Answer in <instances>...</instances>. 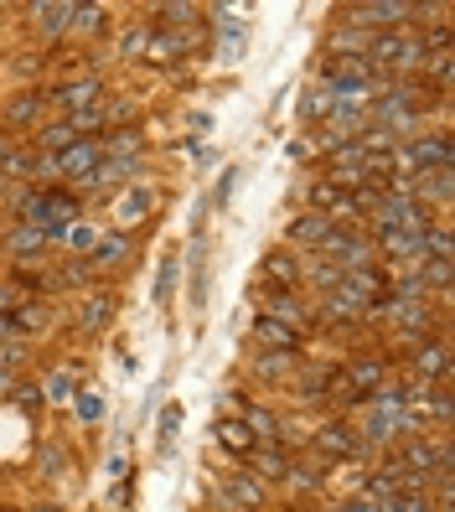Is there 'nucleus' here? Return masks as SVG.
Returning <instances> with one entry per match:
<instances>
[{"label":"nucleus","instance_id":"obj_1","mask_svg":"<svg viewBox=\"0 0 455 512\" xmlns=\"http://www.w3.org/2000/svg\"><path fill=\"white\" fill-rule=\"evenodd\" d=\"M419 6L414 0H342L331 6V26H347V32L378 37V32H399V26H414Z\"/></svg>","mask_w":455,"mask_h":512},{"label":"nucleus","instance_id":"obj_2","mask_svg":"<svg viewBox=\"0 0 455 512\" xmlns=\"http://www.w3.org/2000/svg\"><path fill=\"white\" fill-rule=\"evenodd\" d=\"M306 450L321 461V466H342V461H373V450L362 445L357 425L342 414H326L316 430H306Z\"/></svg>","mask_w":455,"mask_h":512},{"label":"nucleus","instance_id":"obj_3","mask_svg":"<svg viewBox=\"0 0 455 512\" xmlns=\"http://www.w3.org/2000/svg\"><path fill=\"white\" fill-rule=\"evenodd\" d=\"M440 166H455V140H450V130L440 125V130H424V135H414V140H404L399 150H393V176H424V171H440Z\"/></svg>","mask_w":455,"mask_h":512},{"label":"nucleus","instance_id":"obj_4","mask_svg":"<svg viewBox=\"0 0 455 512\" xmlns=\"http://www.w3.org/2000/svg\"><path fill=\"white\" fill-rule=\"evenodd\" d=\"M409 368V378H419V383H450V373H455V357H450V331L445 337H430V342H419V347H409V352H393V368Z\"/></svg>","mask_w":455,"mask_h":512},{"label":"nucleus","instance_id":"obj_5","mask_svg":"<svg viewBox=\"0 0 455 512\" xmlns=\"http://www.w3.org/2000/svg\"><path fill=\"white\" fill-rule=\"evenodd\" d=\"M337 378H342L347 394H357L362 404H368L378 388L393 378V357L388 352H357V357H347V363H337Z\"/></svg>","mask_w":455,"mask_h":512},{"label":"nucleus","instance_id":"obj_6","mask_svg":"<svg viewBox=\"0 0 455 512\" xmlns=\"http://www.w3.org/2000/svg\"><path fill=\"white\" fill-rule=\"evenodd\" d=\"M212 507L218 512H264L269 507V487L249 471H228L218 487H212Z\"/></svg>","mask_w":455,"mask_h":512},{"label":"nucleus","instance_id":"obj_7","mask_svg":"<svg viewBox=\"0 0 455 512\" xmlns=\"http://www.w3.org/2000/svg\"><path fill=\"white\" fill-rule=\"evenodd\" d=\"M331 388H337V363H311V357H300V368L290 378L285 394L300 404V409H326Z\"/></svg>","mask_w":455,"mask_h":512},{"label":"nucleus","instance_id":"obj_8","mask_svg":"<svg viewBox=\"0 0 455 512\" xmlns=\"http://www.w3.org/2000/svg\"><path fill=\"white\" fill-rule=\"evenodd\" d=\"M114 223H119V233H130V228H140V223H150L156 218V207H161V187L150 182V176H140V182H130L125 192H114Z\"/></svg>","mask_w":455,"mask_h":512},{"label":"nucleus","instance_id":"obj_9","mask_svg":"<svg viewBox=\"0 0 455 512\" xmlns=\"http://www.w3.org/2000/svg\"><path fill=\"white\" fill-rule=\"evenodd\" d=\"M47 109H52L47 83H37V88H16L11 99H0V130H6V135H16V130H37L42 119H47Z\"/></svg>","mask_w":455,"mask_h":512},{"label":"nucleus","instance_id":"obj_10","mask_svg":"<svg viewBox=\"0 0 455 512\" xmlns=\"http://www.w3.org/2000/svg\"><path fill=\"white\" fill-rule=\"evenodd\" d=\"M21 16H26V26H32L37 47H47V52H57V42H63L68 26H73L68 0H32V6H21Z\"/></svg>","mask_w":455,"mask_h":512},{"label":"nucleus","instance_id":"obj_11","mask_svg":"<svg viewBox=\"0 0 455 512\" xmlns=\"http://www.w3.org/2000/svg\"><path fill=\"white\" fill-rule=\"evenodd\" d=\"M114 311H119V290L114 285H94L78 295V311H73V331L78 337H99V331L114 326Z\"/></svg>","mask_w":455,"mask_h":512},{"label":"nucleus","instance_id":"obj_12","mask_svg":"<svg viewBox=\"0 0 455 512\" xmlns=\"http://www.w3.org/2000/svg\"><path fill=\"white\" fill-rule=\"evenodd\" d=\"M47 249H52V233L37 228V223H6L0 228V254L11 264H37V259H47Z\"/></svg>","mask_w":455,"mask_h":512},{"label":"nucleus","instance_id":"obj_13","mask_svg":"<svg viewBox=\"0 0 455 512\" xmlns=\"http://www.w3.org/2000/svg\"><path fill=\"white\" fill-rule=\"evenodd\" d=\"M254 295H259V306H264L259 316L285 321V326H295V331L311 326V295H306V290H269V285H259Z\"/></svg>","mask_w":455,"mask_h":512},{"label":"nucleus","instance_id":"obj_14","mask_svg":"<svg viewBox=\"0 0 455 512\" xmlns=\"http://www.w3.org/2000/svg\"><path fill=\"white\" fill-rule=\"evenodd\" d=\"M47 99H52V109L78 114L88 104H104L109 99V83L99 73H83V78H68V83H47Z\"/></svg>","mask_w":455,"mask_h":512},{"label":"nucleus","instance_id":"obj_15","mask_svg":"<svg viewBox=\"0 0 455 512\" xmlns=\"http://www.w3.org/2000/svg\"><path fill=\"white\" fill-rule=\"evenodd\" d=\"M130 259H135V238L114 228V233L99 238V249L88 254L83 264H88V275H94V280H114V275H125V269H130Z\"/></svg>","mask_w":455,"mask_h":512},{"label":"nucleus","instance_id":"obj_16","mask_svg":"<svg viewBox=\"0 0 455 512\" xmlns=\"http://www.w3.org/2000/svg\"><path fill=\"white\" fill-rule=\"evenodd\" d=\"M331 228H337L331 218L311 213V207H295V213L285 218V228H280V244L295 249V254H316V249H321V238H326Z\"/></svg>","mask_w":455,"mask_h":512},{"label":"nucleus","instance_id":"obj_17","mask_svg":"<svg viewBox=\"0 0 455 512\" xmlns=\"http://www.w3.org/2000/svg\"><path fill=\"white\" fill-rule=\"evenodd\" d=\"M300 275H306V254H295V249H285V244L264 249V259H259V285H269V290H300Z\"/></svg>","mask_w":455,"mask_h":512},{"label":"nucleus","instance_id":"obj_18","mask_svg":"<svg viewBox=\"0 0 455 512\" xmlns=\"http://www.w3.org/2000/svg\"><path fill=\"white\" fill-rule=\"evenodd\" d=\"M249 342H254V352H290V357H306V331H295V326H285V321H269V316H254Z\"/></svg>","mask_w":455,"mask_h":512},{"label":"nucleus","instance_id":"obj_19","mask_svg":"<svg viewBox=\"0 0 455 512\" xmlns=\"http://www.w3.org/2000/svg\"><path fill=\"white\" fill-rule=\"evenodd\" d=\"M83 218V202L68 192V187H42V218H37V228H47L52 233V244L63 238V228H73Z\"/></svg>","mask_w":455,"mask_h":512},{"label":"nucleus","instance_id":"obj_20","mask_svg":"<svg viewBox=\"0 0 455 512\" xmlns=\"http://www.w3.org/2000/svg\"><path fill=\"white\" fill-rule=\"evenodd\" d=\"M450 197H455V166H440V171L414 176V202H424L435 218L450 213Z\"/></svg>","mask_w":455,"mask_h":512},{"label":"nucleus","instance_id":"obj_21","mask_svg":"<svg viewBox=\"0 0 455 512\" xmlns=\"http://www.w3.org/2000/svg\"><path fill=\"white\" fill-rule=\"evenodd\" d=\"M249 378L254 383H264V388H290V378H295V368H300V357H290V352H249Z\"/></svg>","mask_w":455,"mask_h":512},{"label":"nucleus","instance_id":"obj_22","mask_svg":"<svg viewBox=\"0 0 455 512\" xmlns=\"http://www.w3.org/2000/svg\"><path fill=\"white\" fill-rule=\"evenodd\" d=\"M238 419H244V425L254 430V440H259V445H280V450H285V414H280V409L244 399V404H238Z\"/></svg>","mask_w":455,"mask_h":512},{"label":"nucleus","instance_id":"obj_23","mask_svg":"<svg viewBox=\"0 0 455 512\" xmlns=\"http://www.w3.org/2000/svg\"><path fill=\"white\" fill-rule=\"evenodd\" d=\"M104 161V145L99 140H73L63 156H57V171H63V187H78L88 171H94Z\"/></svg>","mask_w":455,"mask_h":512},{"label":"nucleus","instance_id":"obj_24","mask_svg":"<svg viewBox=\"0 0 455 512\" xmlns=\"http://www.w3.org/2000/svg\"><path fill=\"white\" fill-rule=\"evenodd\" d=\"M249 476H259L264 487H285V471H290V450L280 445H254L249 450V461H244Z\"/></svg>","mask_w":455,"mask_h":512},{"label":"nucleus","instance_id":"obj_25","mask_svg":"<svg viewBox=\"0 0 455 512\" xmlns=\"http://www.w3.org/2000/svg\"><path fill=\"white\" fill-rule=\"evenodd\" d=\"M342 285L362 300V306H378V300L388 295V264H368V269H347Z\"/></svg>","mask_w":455,"mask_h":512},{"label":"nucleus","instance_id":"obj_26","mask_svg":"<svg viewBox=\"0 0 455 512\" xmlns=\"http://www.w3.org/2000/svg\"><path fill=\"white\" fill-rule=\"evenodd\" d=\"M6 68L21 78V88H37V83H47V68H52V52L47 47H21V52H11L6 57Z\"/></svg>","mask_w":455,"mask_h":512},{"label":"nucleus","instance_id":"obj_27","mask_svg":"<svg viewBox=\"0 0 455 512\" xmlns=\"http://www.w3.org/2000/svg\"><path fill=\"white\" fill-rule=\"evenodd\" d=\"M78 388H83V373L63 363V368H52V373L42 378V404H47V409H68Z\"/></svg>","mask_w":455,"mask_h":512},{"label":"nucleus","instance_id":"obj_28","mask_svg":"<svg viewBox=\"0 0 455 512\" xmlns=\"http://www.w3.org/2000/svg\"><path fill=\"white\" fill-rule=\"evenodd\" d=\"M212 435H218V445L228 450L233 461H249V450L259 445V440H254V430H249V425H244V419H238V414H223L218 425H212Z\"/></svg>","mask_w":455,"mask_h":512},{"label":"nucleus","instance_id":"obj_29","mask_svg":"<svg viewBox=\"0 0 455 512\" xmlns=\"http://www.w3.org/2000/svg\"><path fill=\"white\" fill-rule=\"evenodd\" d=\"M109 6H99V0H88V6H73V26H68V37H83V42H99L109 37Z\"/></svg>","mask_w":455,"mask_h":512},{"label":"nucleus","instance_id":"obj_30","mask_svg":"<svg viewBox=\"0 0 455 512\" xmlns=\"http://www.w3.org/2000/svg\"><path fill=\"white\" fill-rule=\"evenodd\" d=\"M73 140H78V135H73V125H68L63 114H57V119H42V125L32 130V150H37V156H63Z\"/></svg>","mask_w":455,"mask_h":512},{"label":"nucleus","instance_id":"obj_31","mask_svg":"<svg viewBox=\"0 0 455 512\" xmlns=\"http://www.w3.org/2000/svg\"><path fill=\"white\" fill-rule=\"evenodd\" d=\"M109 228H99V223H88V218H78L73 228H63V238H57V244L68 249V259H88L99 249V238H104Z\"/></svg>","mask_w":455,"mask_h":512},{"label":"nucleus","instance_id":"obj_32","mask_svg":"<svg viewBox=\"0 0 455 512\" xmlns=\"http://www.w3.org/2000/svg\"><path fill=\"white\" fill-rule=\"evenodd\" d=\"M342 275H347L342 264L311 259V264H306V275H300V290H306V295H326V290H337V285H342Z\"/></svg>","mask_w":455,"mask_h":512},{"label":"nucleus","instance_id":"obj_33","mask_svg":"<svg viewBox=\"0 0 455 512\" xmlns=\"http://www.w3.org/2000/svg\"><path fill=\"white\" fill-rule=\"evenodd\" d=\"M73 419H78V425H99V419H104V394H99V388L94 383H83L78 388V394H73Z\"/></svg>","mask_w":455,"mask_h":512},{"label":"nucleus","instance_id":"obj_34","mask_svg":"<svg viewBox=\"0 0 455 512\" xmlns=\"http://www.w3.org/2000/svg\"><path fill=\"white\" fill-rule=\"evenodd\" d=\"M145 42H150V21H135V26H125V32H119V42H114L119 63H140V57H145Z\"/></svg>","mask_w":455,"mask_h":512},{"label":"nucleus","instance_id":"obj_35","mask_svg":"<svg viewBox=\"0 0 455 512\" xmlns=\"http://www.w3.org/2000/svg\"><path fill=\"white\" fill-rule=\"evenodd\" d=\"M52 280H57V290H94V285H99L94 275H88V264H83V259L52 264Z\"/></svg>","mask_w":455,"mask_h":512},{"label":"nucleus","instance_id":"obj_36","mask_svg":"<svg viewBox=\"0 0 455 512\" xmlns=\"http://www.w3.org/2000/svg\"><path fill=\"white\" fill-rule=\"evenodd\" d=\"M450 218H435L430 228H424V259H450Z\"/></svg>","mask_w":455,"mask_h":512},{"label":"nucleus","instance_id":"obj_37","mask_svg":"<svg viewBox=\"0 0 455 512\" xmlns=\"http://www.w3.org/2000/svg\"><path fill=\"white\" fill-rule=\"evenodd\" d=\"M326 109H331V94H326L321 83L300 94V119H306V125H326Z\"/></svg>","mask_w":455,"mask_h":512},{"label":"nucleus","instance_id":"obj_38","mask_svg":"<svg viewBox=\"0 0 455 512\" xmlns=\"http://www.w3.org/2000/svg\"><path fill=\"white\" fill-rule=\"evenodd\" d=\"M26 363H32V342H0V368H6V373L21 378Z\"/></svg>","mask_w":455,"mask_h":512},{"label":"nucleus","instance_id":"obj_39","mask_svg":"<svg viewBox=\"0 0 455 512\" xmlns=\"http://www.w3.org/2000/svg\"><path fill=\"white\" fill-rule=\"evenodd\" d=\"M337 512H383V502L368 497V492H347V497L337 502Z\"/></svg>","mask_w":455,"mask_h":512},{"label":"nucleus","instance_id":"obj_40","mask_svg":"<svg viewBox=\"0 0 455 512\" xmlns=\"http://www.w3.org/2000/svg\"><path fill=\"white\" fill-rule=\"evenodd\" d=\"M311 156H321V150H316V130H300L290 140V161H311Z\"/></svg>","mask_w":455,"mask_h":512},{"label":"nucleus","instance_id":"obj_41","mask_svg":"<svg viewBox=\"0 0 455 512\" xmlns=\"http://www.w3.org/2000/svg\"><path fill=\"white\" fill-rule=\"evenodd\" d=\"M42 466H47V476H63V471H68L63 445H47V450H42Z\"/></svg>","mask_w":455,"mask_h":512},{"label":"nucleus","instance_id":"obj_42","mask_svg":"<svg viewBox=\"0 0 455 512\" xmlns=\"http://www.w3.org/2000/svg\"><path fill=\"white\" fill-rule=\"evenodd\" d=\"M171 285H176V249L166 254V264H161V285H156V300H166L171 295Z\"/></svg>","mask_w":455,"mask_h":512},{"label":"nucleus","instance_id":"obj_43","mask_svg":"<svg viewBox=\"0 0 455 512\" xmlns=\"http://www.w3.org/2000/svg\"><path fill=\"white\" fill-rule=\"evenodd\" d=\"M176 430H181V409H176V404H171V409H166V414H161V435H166V445H171V440H176Z\"/></svg>","mask_w":455,"mask_h":512},{"label":"nucleus","instance_id":"obj_44","mask_svg":"<svg viewBox=\"0 0 455 512\" xmlns=\"http://www.w3.org/2000/svg\"><path fill=\"white\" fill-rule=\"evenodd\" d=\"M16 383H21L16 373H6V368H0V399H11V394H16Z\"/></svg>","mask_w":455,"mask_h":512},{"label":"nucleus","instance_id":"obj_45","mask_svg":"<svg viewBox=\"0 0 455 512\" xmlns=\"http://www.w3.org/2000/svg\"><path fill=\"white\" fill-rule=\"evenodd\" d=\"M11 150H16V135H6V130H0V166L11 161Z\"/></svg>","mask_w":455,"mask_h":512},{"label":"nucleus","instance_id":"obj_46","mask_svg":"<svg viewBox=\"0 0 455 512\" xmlns=\"http://www.w3.org/2000/svg\"><path fill=\"white\" fill-rule=\"evenodd\" d=\"M26 512H68V507H63V502H47V497H42V502H32Z\"/></svg>","mask_w":455,"mask_h":512},{"label":"nucleus","instance_id":"obj_47","mask_svg":"<svg viewBox=\"0 0 455 512\" xmlns=\"http://www.w3.org/2000/svg\"><path fill=\"white\" fill-rule=\"evenodd\" d=\"M6 192H11V182H6V171H0V202H6Z\"/></svg>","mask_w":455,"mask_h":512},{"label":"nucleus","instance_id":"obj_48","mask_svg":"<svg viewBox=\"0 0 455 512\" xmlns=\"http://www.w3.org/2000/svg\"><path fill=\"white\" fill-rule=\"evenodd\" d=\"M321 512H337V507H321Z\"/></svg>","mask_w":455,"mask_h":512}]
</instances>
